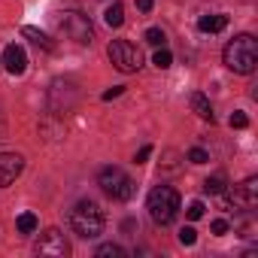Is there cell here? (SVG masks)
Listing matches in <instances>:
<instances>
[{
  "label": "cell",
  "instance_id": "7402d4cb",
  "mask_svg": "<svg viewBox=\"0 0 258 258\" xmlns=\"http://www.w3.org/2000/svg\"><path fill=\"white\" fill-rule=\"evenodd\" d=\"M195 240H198V231L195 228H182L179 231V243L182 246H195Z\"/></svg>",
  "mask_w": 258,
  "mask_h": 258
},
{
  "label": "cell",
  "instance_id": "30bf717a",
  "mask_svg": "<svg viewBox=\"0 0 258 258\" xmlns=\"http://www.w3.org/2000/svg\"><path fill=\"white\" fill-rule=\"evenodd\" d=\"M198 28L204 31V34H219V31H225L228 28V16H201V22H198Z\"/></svg>",
  "mask_w": 258,
  "mask_h": 258
},
{
  "label": "cell",
  "instance_id": "277c9868",
  "mask_svg": "<svg viewBox=\"0 0 258 258\" xmlns=\"http://www.w3.org/2000/svg\"><path fill=\"white\" fill-rule=\"evenodd\" d=\"M97 185L112 198V201H131L134 198V179L127 176L121 167H103L100 173H97Z\"/></svg>",
  "mask_w": 258,
  "mask_h": 258
},
{
  "label": "cell",
  "instance_id": "9c48e42d",
  "mask_svg": "<svg viewBox=\"0 0 258 258\" xmlns=\"http://www.w3.org/2000/svg\"><path fill=\"white\" fill-rule=\"evenodd\" d=\"M4 67H7L13 76L25 73V67H28V55H25V49L16 46V43H10V46L4 49Z\"/></svg>",
  "mask_w": 258,
  "mask_h": 258
},
{
  "label": "cell",
  "instance_id": "44dd1931",
  "mask_svg": "<svg viewBox=\"0 0 258 258\" xmlns=\"http://www.w3.org/2000/svg\"><path fill=\"white\" fill-rule=\"evenodd\" d=\"M228 121H231V127H249V115H246V112H240V109H237V112H231V118H228Z\"/></svg>",
  "mask_w": 258,
  "mask_h": 258
},
{
  "label": "cell",
  "instance_id": "d4e9b609",
  "mask_svg": "<svg viewBox=\"0 0 258 258\" xmlns=\"http://www.w3.org/2000/svg\"><path fill=\"white\" fill-rule=\"evenodd\" d=\"M121 91H124V85H112V88H106V91H103V100H112V97H118Z\"/></svg>",
  "mask_w": 258,
  "mask_h": 258
},
{
  "label": "cell",
  "instance_id": "5b68a950",
  "mask_svg": "<svg viewBox=\"0 0 258 258\" xmlns=\"http://www.w3.org/2000/svg\"><path fill=\"white\" fill-rule=\"evenodd\" d=\"M106 55H109L112 67H115V70H121V73H137V70H140V64H143L140 49H137L134 43H127V40H112V43H109V49H106Z\"/></svg>",
  "mask_w": 258,
  "mask_h": 258
},
{
  "label": "cell",
  "instance_id": "603a6c76",
  "mask_svg": "<svg viewBox=\"0 0 258 258\" xmlns=\"http://www.w3.org/2000/svg\"><path fill=\"white\" fill-rule=\"evenodd\" d=\"M210 228H213V234H216V237H222V234H228V222H225V219H216V222H213Z\"/></svg>",
  "mask_w": 258,
  "mask_h": 258
},
{
  "label": "cell",
  "instance_id": "52a82bcc",
  "mask_svg": "<svg viewBox=\"0 0 258 258\" xmlns=\"http://www.w3.org/2000/svg\"><path fill=\"white\" fill-rule=\"evenodd\" d=\"M70 252V243L64 240V234L58 231V228H49L43 237H40V243H37V255H55V258H64Z\"/></svg>",
  "mask_w": 258,
  "mask_h": 258
},
{
  "label": "cell",
  "instance_id": "cb8c5ba5",
  "mask_svg": "<svg viewBox=\"0 0 258 258\" xmlns=\"http://www.w3.org/2000/svg\"><path fill=\"white\" fill-rule=\"evenodd\" d=\"M149 155H152V146H143V149L134 155V161H137V164H146V161H149Z\"/></svg>",
  "mask_w": 258,
  "mask_h": 258
},
{
  "label": "cell",
  "instance_id": "484cf974",
  "mask_svg": "<svg viewBox=\"0 0 258 258\" xmlns=\"http://www.w3.org/2000/svg\"><path fill=\"white\" fill-rule=\"evenodd\" d=\"M137 10L140 13H152V0H137Z\"/></svg>",
  "mask_w": 258,
  "mask_h": 258
},
{
  "label": "cell",
  "instance_id": "3957f363",
  "mask_svg": "<svg viewBox=\"0 0 258 258\" xmlns=\"http://www.w3.org/2000/svg\"><path fill=\"white\" fill-rule=\"evenodd\" d=\"M146 210H149V216H152L155 225H170V222L176 219V213H179V195H176V188H170V185H155V188L149 191Z\"/></svg>",
  "mask_w": 258,
  "mask_h": 258
},
{
  "label": "cell",
  "instance_id": "2e32d148",
  "mask_svg": "<svg viewBox=\"0 0 258 258\" xmlns=\"http://www.w3.org/2000/svg\"><path fill=\"white\" fill-rule=\"evenodd\" d=\"M94 255H97V258H124V249L115 246V243H103V246H97Z\"/></svg>",
  "mask_w": 258,
  "mask_h": 258
},
{
  "label": "cell",
  "instance_id": "ba28073f",
  "mask_svg": "<svg viewBox=\"0 0 258 258\" xmlns=\"http://www.w3.org/2000/svg\"><path fill=\"white\" fill-rule=\"evenodd\" d=\"M22 170H25V158L22 155H16V152H4V155H0V185L16 182L22 176Z\"/></svg>",
  "mask_w": 258,
  "mask_h": 258
},
{
  "label": "cell",
  "instance_id": "7c38bea8",
  "mask_svg": "<svg viewBox=\"0 0 258 258\" xmlns=\"http://www.w3.org/2000/svg\"><path fill=\"white\" fill-rule=\"evenodd\" d=\"M103 22H106L109 28H121V22H124V7L118 4V0H115L112 7H106V13H103Z\"/></svg>",
  "mask_w": 258,
  "mask_h": 258
},
{
  "label": "cell",
  "instance_id": "e0dca14e",
  "mask_svg": "<svg viewBox=\"0 0 258 258\" xmlns=\"http://www.w3.org/2000/svg\"><path fill=\"white\" fill-rule=\"evenodd\" d=\"M152 64H155V67H158V70H167V67H170V64H173V55H170V52H167V49H164V46H161V49H158V52H155V58H152Z\"/></svg>",
  "mask_w": 258,
  "mask_h": 258
},
{
  "label": "cell",
  "instance_id": "6da1fadb",
  "mask_svg": "<svg viewBox=\"0 0 258 258\" xmlns=\"http://www.w3.org/2000/svg\"><path fill=\"white\" fill-rule=\"evenodd\" d=\"M222 61H225L228 70H234V73H240V76H249V73L255 70V64H258V40H255L252 34L234 37V40L225 46Z\"/></svg>",
  "mask_w": 258,
  "mask_h": 258
},
{
  "label": "cell",
  "instance_id": "8992f818",
  "mask_svg": "<svg viewBox=\"0 0 258 258\" xmlns=\"http://www.w3.org/2000/svg\"><path fill=\"white\" fill-rule=\"evenodd\" d=\"M58 28H61V34H64L67 40H73V43H79V46H85V43L94 40V25H91L88 16H82V13H64V19L58 22Z\"/></svg>",
  "mask_w": 258,
  "mask_h": 258
},
{
  "label": "cell",
  "instance_id": "d6986e66",
  "mask_svg": "<svg viewBox=\"0 0 258 258\" xmlns=\"http://www.w3.org/2000/svg\"><path fill=\"white\" fill-rule=\"evenodd\" d=\"M188 161H191V164H207V161H210V155H207V149L195 146V149H188Z\"/></svg>",
  "mask_w": 258,
  "mask_h": 258
},
{
  "label": "cell",
  "instance_id": "8fae6325",
  "mask_svg": "<svg viewBox=\"0 0 258 258\" xmlns=\"http://www.w3.org/2000/svg\"><path fill=\"white\" fill-rule=\"evenodd\" d=\"M188 103H191V109L198 112V118H204V121H213V106H210V100H207L201 91H195V94L188 97Z\"/></svg>",
  "mask_w": 258,
  "mask_h": 258
},
{
  "label": "cell",
  "instance_id": "7a4b0ae2",
  "mask_svg": "<svg viewBox=\"0 0 258 258\" xmlns=\"http://www.w3.org/2000/svg\"><path fill=\"white\" fill-rule=\"evenodd\" d=\"M70 228L73 234H79L82 240H94L103 234V210L94 204V201H79L73 210H70Z\"/></svg>",
  "mask_w": 258,
  "mask_h": 258
},
{
  "label": "cell",
  "instance_id": "4fadbf2b",
  "mask_svg": "<svg viewBox=\"0 0 258 258\" xmlns=\"http://www.w3.org/2000/svg\"><path fill=\"white\" fill-rule=\"evenodd\" d=\"M22 34H25L28 40H34L37 46H43L46 52H52V40H49V37H46L43 31H37V28H31V25H28V28H22Z\"/></svg>",
  "mask_w": 258,
  "mask_h": 258
},
{
  "label": "cell",
  "instance_id": "ac0fdd59",
  "mask_svg": "<svg viewBox=\"0 0 258 258\" xmlns=\"http://www.w3.org/2000/svg\"><path fill=\"white\" fill-rule=\"evenodd\" d=\"M164 40H167V37H164L161 28H149V31H146V43H149V46H164Z\"/></svg>",
  "mask_w": 258,
  "mask_h": 258
},
{
  "label": "cell",
  "instance_id": "ffe728a7",
  "mask_svg": "<svg viewBox=\"0 0 258 258\" xmlns=\"http://www.w3.org/2000/svg\"><path fill=\"white\" fill-rule=\"evenodd\" d=\"M204 210H207V207H204L201 201H191V204H188V210H185V216H188L191 222H198V219H204Z\"/></svg>",
  "mask_w": 258,
  "mask_h": 258
},
{
  "label": "cell",
  "instance_id": "5bb4252c",
  "mask_svg": "<svg viewBox=\"0 0 258 258\" xmlns=\"http://www.w3.org/2000/svg\"><path fill=\"white\" fill-rule=\"evenodd\" d=\"M37 225H40V222H37V216H34V213H22V216L16 219L19 234H34V231H37Z\"/></svg>",
  "mask_w": 258,
  "mask_h": 258
},
{
  "label": "cell",
  "instance_id": "9a60e30c",
  "mask_svg": "<svg viewBox=\"0 0 258 258\" xmlns=\"http://www.w3.org/2000/svg\"><path fill=\"white\" fill-rule=\"evenodd\" d=\"M225 188H228V185H225V176H222V173H216V176H210V179L204 182V191H207V195H222Z\"/></svg>",
  "mask_w": 258,
  "mask_h": 258
}]
</instances>
